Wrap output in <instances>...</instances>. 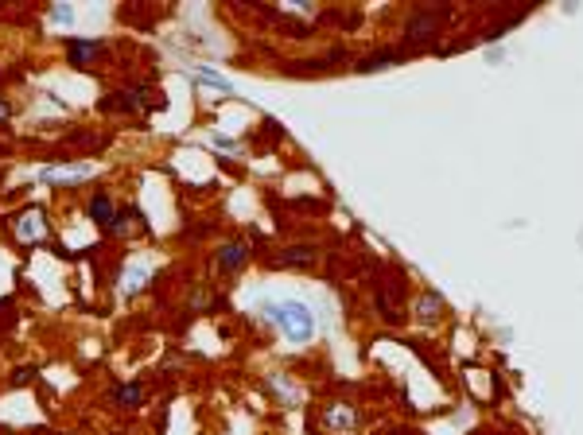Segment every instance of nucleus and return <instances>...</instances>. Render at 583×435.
Instances as JSON below:
<instances>
[{
    "label": "nucleus",
    "instance_id": "nucleus-5",
    "mask_svg": "<svg viewBox=\"0 0 583 435\" xmlns=\"http://www.w3.org/2000/svg\"><path fill=\"white\" fill-rule=\"evenodd\" d=\"M97 51H102V43H97V39H86V43L70 39V43H66V59H70V67H86V59H94Z\"/></svg>",
    "mask_w": 583,
    "mask_h": 435
},
{
    "label": "nucleus",
    "instance_id": "nucleus-2",
    "mask_svg": "<svg viewBox=\"0 0 583 435\" xmlns=\"http://www.w3.org/2000/svg\"><path fill=\"white\" fill-rule=\"evenodd\" d=\"M148 94H152L148 86L121 89V94H113L117 101H105V109H124V113H137V109H144V105H148Z\"/></svg>",
    "mask_w": 583,
    "mask_h": 435
},
{
    "label": "nucleus",
    "instance_id": "nucleus-7",
    "mask_svg": "<svg viewBox=\"0 0 583 435\" xmlns=\"http://www.w3.org/2000/svg\"><path fill=\"white\" fill-rule=\"evenodd\" d=\"M187 74H191V78H195V82H203V86H210V89H222V94H233V86H230L226 78H222L218 70H206V67H191Z\"/></svg>",
    "mask_w": 583,
    "mask_h": 435
},
{
    "label": "nucleus",
    "instance_id": "nucleus-1",
    "mask_svg": "<svg viewBox=\"0 0 583 435\" xmlns=\"http://www.w3.org/2000/svg\"><path fill=\"white\" fill-rule=\"evenodd\" d=\"M269 315H272V323H277L292 342H307V338L315 334V315H311V307H304V303H296V299L272 303Z\"/></svg>",
    "mask_w": 583,
    "mask_h": 435
},
{
    "label": "nucleus",
    "instance_id": "nucleus-6",
    "mask_svg": "<svg viewBox=\"0 0 583 435\" xmlns=\"http://www.w3.org/2000/svg\"><path fill=\"white\" fill-rule=\"evenodd\" d=\"M90 171H94L90 163H82V167H47L43 179L47 183H74V179H86Z\"/></svg>",
    "mask_w": 583,
    "mask_h": 435
},
{
    "label": "nucleus",
    "instance_id": "nucleus-3",
    "mask_svg": "<svg viewBox=\"0 0 583 435\" xmlns=\"http://www.w3.org/2000/svg\"><path fill=\"white\" fill-rule=\"evenodd\" d=\"M245 260H249V245H241V241H230V245L218 249V268L222 272H237Z\"/></svg>",
    "mask_w": 583,
    "mask_h": 435
},
{
    "label": "nucleus",
    "instance_id": "nucleus-11",
    "mask_svg": "<svg viewBox=\"0 0 583 435\" xmlns=\"http://www.w3.org/2000/svg\"><path fill=\"white\" fill-rule=\"evenodd\" d=\"M51 16H55V23H74V8L70 4H55Z\"/></svg>",
    "mask_w": 583,
    "mask_h": 435
},
{
    "label": "nucleus",
    "instance_id": "nucleus-10",
    "mask_svg": "<svg viewBox=\"0 0 583 435\" xmlns=\"http://www.w3.org/2000/svg\"><path fill=\"white\" fill-rule=\"evenodd\" d=\"M113 400H117V404H124V408H137L140 400H144V392H140V385H121V389L113 392Z\"/></svg>",
    "mask_w": 583,
    "mask_h": 435
},
{
    "label": "nucleus",
    "instance_id": "nucleus-12",
    "mask_svg": "<svg viewBox=\"0 0 583 435\" xmlns=\"http://www.w3.org/2000/svg\"><path fill=\"white\" fill-rule=\"evenodd\" d=\"M28 381H31V373H28V369H20V373L12 377V385H28Z\"/></svg>",
    "mask_w": 583,
    "mask_h": 435
},
{
    "label": "nucleus",
    "instance_id": "nucleus-4",
    "mask_svg": "<svg viewBox=\"0 0 583 435\" xmlns=\"http://www.w3.org/2000/svg\"><path fill=\"white\" fill-rule=\"evenodd\" d=\"M272 265H280V268H311L315 265V249H307V245H292V249H284Z\"/></svg>",
    "mask_w": 583,
    "mask_h": 435
},
{
    "label": "nucleus",
    "instance_id": "nucleus-13",
    "mask_svg": "<svg viewBox=\"0 0 583 435\" xmlns=\"http://www.w3.org/2000/svg\"><path fill=\"white\" fill-rule=\"evenodd\" d=\"M8 113H12V109H8V101H0V121H8Z\"/></svg>",
    "mask_w": 583,
    "mask_h": 435
},
{
    "label": "nucleus",
    "instance_id": "nucleus-8",
    "mask_svg": "<svg viewBox=\"0 0 583 435\" xmlns=\"http://www.w3.org/2000/svg\"><path fill=\"white\" fill-rule=\"evenodd\" d=\"M389 62H401V51H378V55H365L362 62H358V70H385Z\"/></svg>",
    "mask_w": 583,
    "mask_h": 435
},
{
    "label": "nucleus",
    "instance_id": "nucleus-9",
    "mask_svg": "<svg viewBox=\"0 0 583 435\" xmlns=\"http://www.w3.org/2000/svg\"><path fill=\"white\" fill-rule=\"evenodd\" d=\"M90 218H94L97 226H113V202H109V194H97V199L90 202Z\"/></svg>",
    "mask_w": 583,
    "mask_h": 435
}]
</instances>
